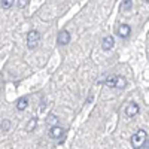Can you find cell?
I'll return each mask as SVG.
<instances>
[{"label":"cell","instance_id":"obj_1","mask_svg":"<svg viewBox=\"0 0 149 149\" xmlns=\"http://www.w3.org/2000/svg\"><path fill=\"white\" fill-rule=\"evenodd\" d=\"M130 140H131V146H133L134 149H140V148L145 146V143H146V140H148V134H146L145 130H137V131L131 136Z\"/></svg>","mask_w":149,"mask_h":149},{"label":"cell","instance_id":"obj_2","mask_svg":"<svg viewBox=\"0 0 149 149\" xmlns=\"http://www.w3.org/2000/svg\"><path fill=\"white\" fill-rule=\"evenodd\" d=\"M40 42V33L37 30H31L27 33V46L30 49H34Z\"/></svg>","mask_w":149,"mask_h":149},{"label":"cell","instance_id":"obj_3","mask_svg":"<svg viewBox=\"0 0 149 149\" xmlns=\"http://www.w3.org/2000/svg\"><path fill=\"white\" fill-rule=\"evenodd\" d=\"M139 110H140V107H139L137 103H128L127 107H125V116L133 118V116H136L139 113Z\"/></svg>","mask_w":149,"mask_h":149},{"label":"cell","instance_id":"obj_4","mask_svg":"<svg viewBox=\"0 0 149 149\" xmlns=\"http://www.w3.org/2000/svg\"><path fill=\"white\" fill-rule=\"evenodd\" d=\"M70 42V33L67 30H63V31H60L58 36H57V43L61 45V46H64Z\"/></svg>","mask_w":149,"mask_h":149},{"label":"cell","instance_id":"obj_5","mask_svg":"<svg viewBox=\"0 0 149 149\" xmlns=\"http://www.w3.org/2000/svg\"><path fill=\"white\" fill-rule=\"evenodd\" d=\"M116 33H118V36L121 37V39H127V37L130 36V33H131V27L128 26V24H121V26L118 27V30H116Z\"/></svg>","mask_w":149,"mask_h":149},{"label":"cell","instance_id":"obj_6","mask_svg":"<svg viewBox=\"0 0 149 149\" xmlns=\"http://www.w3.org/2000/svg\"><path fill=\"white\" fill-rule=\"evenodd\" d=\"M115 45V39H113V36H104V39L102 42V48L104 49V51H109V49H112Z\"/></svg>","mask_w":149,"mask_h":149},{"label":"cell","instance_id":"obj_7","mask_svg":"<svg viewBox=\"0 0 149 149\" xmlns=\"http://www.w3.org/2000/svg\"><path fill=\"white\" fill-rule=\"evenodd\" d=\"M63 134H64V128L60 127V125L52 127L51 130H49V137H51V139H60Z\"/></svg>","mask_w":149,"mask_h":149},{"label":"cell","instance_id":"obj_8","mask_svg":"<svg viewBox=\"0 0 149 149\" xmlns=\"http://www.w3.org/2000/svg\"><path fill=\"white\" fill-rule=\"evenodd\" d=\"M27 106H29V98L27 97H19L18 102H17V109L24 110V109H27Z\"/></svg>","mask_w":149,"mask_h":149},{"label":"cell","instance_id":"obj_9","mask_svg":"<svg viewBox=\"0 0 149 149\" xmlns=\"http://www.w3.org/2000/svg\"><path fill=\"white\" fill-rule=\"evenodd\" d=\"M57 124H58V116L57 115H48L46 116V125L49 127H57Z\"/></svg>","mask_w":149,"mask_h":149},{"label":"cell","instance_id":"obj_10","mask_svg":"<svg viewBox=\"0 0 149 149\" xmlns=\"http://www.w3.org/2000/svg\"><path fill=\"white\" fill-rule=\"evenodd\" d=\"M116 79H118L116 74H112V76H109V78L104 81V84L109 86V88H116Z\"/></svg>","mask_w":149,"mask_h":149},{"label":"cell","instance_id":"obj_11","mask_svg":"<svg viewBox=\"0 0 149 149\" xmlns=\"http://www.w3.org/2000/svg\"><path fill=\"white\" fill-rule=\"evenodd\" d=\"M10 128V121L8 119H2V124H0V131H2V134H6Z\"/></svg>","mask_w":149,"mask_h":149},{"label":"cell","instance_id":"obj_12","mask_svg":"<svg viewBox=\"0 0 149 149\" xmlns=\"http://www.w3.org/2000/svg\"><path fill=\"white\" fill-rule=\"evenodd\" d=\"M36 125H37V118H31L29 122H27V125H26V130L29 131V133H31L34 128H36Z\"/></svg>","mask_w":149,"mask_h":149},{"label":"cell","instance_id":"obj_13","mask_svg":"<svg viewBox=\"0 0 149 149\" xmlns=\"http://www.w3.org/2000/svg\"><path fill=\"white\" fill-rule=\"evenodd\" d=\"M131 8H133V2H131V0H122V3H121V9L128 10V9H131Z\"/></svg>","mask_w":149,"mask_h":149},{"label":"cell","instance_id":"obj_14","mask_svg":"<svg viewBox=\"0 0 149 149\" xmlns=\"http://www.w3.org/2000/svg\"><path fill=\"white\" fill-rule=\"evenodd\" d=\"M127 85V81L124 79L122 76H118V79H116V88H119V90H122L124 86Z\"/></svg>","mask_w":149,"mask_h":149},{"label":"cell","instance_id":"obj_15","mask_svg":"<svg viewBox=\"0 0 149 149\" xmlns=\"http://www.w3.org/2000/svg\"><path fill=\"white\" fill-rule=\"evenodd\" d=\"M14 5V0H2V9H9Z\"/></svg>","mask_w":149,"mask_h":149},{"label":"cell","instance_id":"obj_16","mask_svg":"<svg viewBox=\"0 0 149 149\" xmlns=\"http://www.w3.org/2000/svg\"><path fill=\"white\" fill-rule=\"evenodd\" d=\"M26 5H27V0H19V3H18V6H19V8H24Z\"/></svg>","mask_w":149,"mask_h":149},{"label":"cell","instance_id":"obj_17","mask_svg":"<svg viewBox=\"0 0 149 149\" xmlns=\"http://www.w3.org/2000/svg\"><path fill=\"white\" fill-rule=\"evenodd\" d=\"M145 2H146V3H149V0H145Z\"/></svg>","mask_w":149,"mask_h":149}]
</instances>
